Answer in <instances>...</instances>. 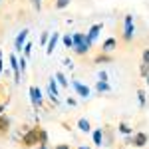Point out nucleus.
I'll list each match as a JSON object with an SVG mask.
<instances>
[{
    "label": "nucleus",
    "instance_id": "a878e982",
    "mask_svg": "<svg viewBox=\"0 0 149 149\" xmlns=\"http://www.w3.org/2000/svg\"><path fill=\"white\" fill-rule=\"evenodd\" d=\"M48 40H50V36H48V32H44V34H42V38H40V42H42V44L46 46V44H48Z\"/></svg>",
    "mask_w": 149,
    "mask_h": 149
},
{
    "label": "nucleus",
    "instance_id": "dca6fc26",
    "mask_svg": "<svg viewBox=\"0 0 149 149\" xmlns=\"http://www.w3.org/2000/svg\"><path fill=\"white\" fill-rule=\"evenodd\" d=\"M62 42H64V46H66V48H70V50H74V36H70V34L62 36Z\"/></svg>",
    "mask_w": 149,
    "mask_h": 149
},
{
    "label": "nucleus",
    "instance_id": "4468645a",
    "mask_svg": "<svg viewBox=\"0 0 149 149\" xmlns=\"http://www.w3.org/2000/svg\"><path fill=\"white\" fill-rule=\"evenodd\" d=\"M78 127H80L84 133H88V131H92V125H90V121L86 119V117H80L78 119Z\"/></svg>",
    "mask_w": 149,
    "mask_h": 149
},
{
    "label": "nucleus",
    "instance_id": "72a5a7b5",
    "mask_svg": "<svg viewBox=\"0 0 149 149\" xmlns=\"http://www.w3.org/2000/svg\"><path fill=\"white\" fill-rule=\"evenodd\" d=\"M0 72H4V66H2V56H0Z\"/></svg>",
    "mask_w": 149,
    "mask_h": 149
},
{
    "label": "nucleus",
    "instance_id": "5701e85b",
    "mask_svg": "<svg viewBox=\"0 0 149 149\" xmlns=\"http://www.w3.org/2000/svg\"><path fill=\"white\" fill-rule=\"evenodd\" d=\"M40 143H48V133H46V129H42V127H40Z\"/></svg>",
    "mask_w": 149,
    "mask_h": 149
},
{
    "label": "nucleus",
    "instance_id": "f03ea898",
    "mask_svg": "<svg viewBox=\"0 0 149 149\" xmlns=\"http://www.w3.org/2000/svg\"><path fill=\"white\" fill-rule=\"evenodd\" d=\"M22 143L24 147H34L40 145V127H32V129H26L22 135Z\"/></svg>",
    "mask_w": 149,
    "mask_h": 149
},
{
    "label": "nucleus",
    "instance_id": "aec40b11",
    "mask_svg": "<svg viewBox=\"0 0 149 149\" xmlns=\"http://www.w3.org/2000/svg\"><path fill=\"white\" fill-rule=\"evenodd\" d=\"M70 2H72V0H56L54 6H56L58 10H64V8H68V6H70Z\"/></svg>",
    "mask_w": 149,
    "mask_h": 149
},
{
    "label": "nucleus",
    "instance_id": "bb28decb",
    "mask_svg": "<svg viewBox=\"0 0 149 149\" xmlns=\"http://www.w3.org/2000/svg\"><path fill=\"white\" fill-rule=\"evenodd\" d=\"M97 78H100V81H107V72H100Z\"/></svg>",
    "mask_w": 149,
    "mask_h": 149
},
{
    "label": "nucleus",
    "instance_id": "b1692460",
    "mask_svg": "<svg viewBox=\"0 0 149 149\" xmlns=\"http://www.w3.org/2000/svg\"><path fill=\"white\" fill-rule=\"evenodd\" d=\"M30 54H32V44L26 42V44H24V56H30Z\"/></svg>",
    "mask_w": 149,
    "mask_h": 149
},
{
    "label": "nucleus",
    "instance_id": "f704fd0d",
    "mask_svg": "<svg viewBox=\"0 0 149 149\" xmlns=\"http://www.w3.org/2000/svg\"><path fill=\"white\" fill-rule=\"evenodd\" d=\"M78 149H90V147H88V145H80Z\"/></svg>",
    "mask_w": 149,
    "mask_h": 149
},
{
    "label": "nucleus",
    "instance_id": "473e14b6",
    "mask_svg": "<svg viewBox=\"0 0 149 149\" xmlns=\"http://www.w3.org/2000/svg\"><path fill=\"white\" fill-rule=\"evenodd\" d=\"M4 109H6V103H0V115L4 113Z\"/></svg>",
    "mask_w": 149,
    "mask_h": 149
},
{
    "label": "nucleus",
    "instance_id": "f8f14e48",
    "mask_svg": "<svg viewBox=\"0 0 149 149\" xmlns=\"http://www.w3.org/2000/svg\"><path fill=\"white\" fill-rule=\"evenodd\" d=\"M100 32H102V24H93L92 28H90V32H88V38H90L92 42H95L97 36H100Z\"/></svg>",
    "mask_w": 149,
    "mask_h": 149
},
{
    "label": "nucleus",
    "instance_id": "2f4dec72",
    "mask_svg": "<svg viewBox=\"0 0 149 149\" xmlns=\"http://www.w3.org/2000/svg\"><path fill=\"white\" fill-rule=\"evenodd\" d=\"M38 149H50V145H48V143H40V145H38Z\"/></svg>",
    "mask_w": 149,
    "mask_h": 149
},
{
    "label": "nucleus",
    "instance_id": "cd10ccee",
    "mask_svg": "<svg viewBox=\"0 0 149 149\" xmlns=\"http://www.w3.org/2000/svg\"><path fill=\"white\" fill-rule=\"evenodd\" d=\"M64 66H66V68H70V70H74V62L66 58V60H64Z\"/></svg>",
    "mask_w": 149,
    "mask_h": 149
},
{
    "label": "nucleus",
    "instance_id": "7ed1b4c3",
    "mask_svg": "<svg viewBox=\"0 0 149 149\" xmlns=\"http://www.w3.org/2000/svg\"><path fill=\"white\" fill-rule=\"evenodd\" d=\"M133 32H135L133 16H131V14H125V18H123V40H125V42H131V40H133Z\"/></svg>",
    "mask_w": 149,
    "mask_h": 149
},
{
    "label": "nucleus",
    "instance_id": "0eeeda50",
    "mask_svg": "<svg viewBox=\"0 0 149 149\" xmlns=\"http://www.w3.org/2000/svg\"><path fill=\"white\" fill-rule=\"evenodd\" d=\"M30 102H32L34 107H42V92H40L36 86L30 88Z\"/></svg>",
    "mask_w": 149,
    "mask_h": 149
},
{
    "label": "nucleus",
    "instance_id": "ddd939ff",
    "mask_svg": "<svg viewBox=\"0 0 149 149\" xmlns=\"http://www.w3.org/2000/svg\"><path fill=\"white\" fill-rule=\"evenodd\" d=\"M95 90H97V92L100 93H107V92H111V88H109V84H107V81H95Z\"/></svg>",
    "mask_w": 149,
    "mask_h": 149
},
{
    "label": "nucleus",
    "instance_id": "412c9836",
    "mask_svg": "<svg viewBox=\"0 0 149 149\" xmlns=\"http://www.w3.org/2000/svg\"><path fill=\"white\" fill-rule=\"evenodd\" d=\"M102 62H111V56H107V54H100V56L93 60V64H102Z\"/></svg>",
    "mask_w": 149,
    "mask_h": 149
},
{
    "label": "nucleus",
    "instance_id": "1a4fd4ad",
    "mask_svg": "<svg viewBox=\"0 0 149 149\" xmlns=\"http://www.w3.org/2000/svg\"><path fill=\"white\" fill-rule=\"evenodd\" d=\"M58 40H60V34L58 32H54V34L50 36V40H48V44H46V54L48 56H52L54 54V50H56V46H58Z\"/></svg>",
    "mask_w": 149,
    "mask_h": 149
},
{
    "label": "nucleus",
    "instance_id": "6e6552de",
    "mask_svg": "<svg viewBox=\"0 0 149 149\" xmlns=\"http://www.w3.org/2000/svg\"><path fill=\"white\" fill-rule=\"evenodd\" d=\"M147 141H149V137H147V133H143V131H139V133H135L133 135V147H145L147 145Z\"/></svg>",
    "mask_w": 149,
    "mask_h": 149
},
{
    "label": "nucleus",
    "instance_id": "c9c22d12",
    "mask_svg": "<svg viewBox=\"0 0 149 149\" xmlns=\"http://www.w3.org/2000/svg\"><path fill=\"white\" fill-rule=\"evenodd\" d=\"M145 80H147V86H149V76H147V78H145Z\"/></svg>",
    "mask_w": 149,
    "mask_h": 149
},
{
    "label": "nucleus",
    "instance_id": "e433bc0d",
    "mask_svg": "<svg viewBox=\"0 0 149 149\" xmlns=\"http://www.w3.org/2000/svg\"><path fill=\"white\" fill-rule=\"evenodd\" d=\"M0 56H2V50H0Z\"/></svg>",
    "mask_w": 149,
    "mask_h": 149
},
{
    "label": "nucleus",
    "instance_id": "39448f33",
    "mask_svg": "<svg viewBox=\"0 0 149 149\" xmlns=\"http://www.w3.org/2000/svg\"><path fill=\"white\" fill-rule=\"evenodd\" d=\"M28 34H30V30H28V28H24L22 32L16 36V40H14V50H16V52H22V50H24V44H26Z\"/></svg>",
    "mask_w": 149,
    "mask_h": 149
},
{
    "label": "nucleus",
    "instance_id": "f3484780",
    "mask_svg": "<svg viewBox=\"0 0 149 149\" xmlns=\"http://www.w3.org/2000/svg\"><path fill=\"white\" fill-rule=\"evenodd\" d=\"M56 80H58V84H60L62 88H68V86H70L68 80H66V76H64L62 72H56Z\"/></svg>",
    "mask_w": 149,
    "mask_h": 149
},
{
    "label": "nucleus",
    "instance_id": "6ab92c4d",
    "mask_svg": "<svg viewBox=\"0 0 149 149\" xmlns=\"http://www.w3.org/2000/svg\"><path fill=\"white\" fill-rule=\"evenodd\" d=\"M117 129H119L123 135H131V133H133V129L127 125V123H119V125H117Z\"/></svg>",
    "mask_w": 149,
    "mask_h": 149
},
{
    "label": "nucleus",
    "instance_id": "c85d7f7f",
    "mask_svg": "<svg viewBox=\"0 0 149 149\" xmlns=\"http://www.w3.org/2000/svg\"><path fill=\"white\" fill-rule=\"evenodd\" d=\"M141 58H143V62H147V64H149V48H147V50H143V56H141Z\"/></svg>",
    "mask_w": 149,
    "mask_h": 149
},
{
    "label": "nucleus",
    "instance_id": "4be33fe9",
    "mask_svg": "<svg viewBox=\"0 0 149 149\" xmlns=\"http://www.w3.org/2000/svg\"><path fill=\"white\" fill-rule=\"evenodd\" d=\"M137 102L141 107H145V92L143 90H137Z\"/></svg>",
    "mask_w": 149,
    "mask_h": 149
},
{
    "label": "nucleus",
    "instance_id": "c756f323",
    "mask_svg": "<svg viewBox=\"0 0 149 149\" xmlns=\"http://www.w3.org/2000/svg\"><path fill=\"white\" fill-rule=\"evenodd\" d=\"M54 149H72V147H70L68 143H60V145H56Z\"/></svg>",
    "mask_w": 149,
    "mask_h": 149
},
{
    "label": "nucleus",
    "instance_id": "393cba45",
    "mask_svg": "<svg viewBox=\"0 0 149 149\" xmlns=\"http://www.w3.org/2000/svg\"><path fill=\"white\" fill-rule=\"evenodd\" d=\"M32 6H34V8H36L38 12L42 10V2H40V0H32Z\"/></svg>",
    "mask_w": 149,
    "mask_h": 149
},
{
    "label": "nucleus",
    "instance_id": "9b49d317",
    "mask_svg": "<svg viewBox=\"0 0 149 149\" xmlns=\"http://www.w3.org/2000/svg\"><path fill=\"white\" fill-rule=\"evenodd\" d=\"M8 129H10V119L2 113V115H0V135H6Z\"/></svg>",
    "mask_w": 149,
    "mask_h": 149
},
{
    "label": "nucleus",
    "instance_id": "a211bd4d",
    "mask_svg": "<svg viewBox=\"0 0 149 149\" xmlns=\"http://www.w3.org/2000/svg\"><path fill=\"white\" fill-rule=\"evenodd\" d=\"M139 74H141V78H147V76H149V64H147V62H141V66H139Z\"/></svg>",
    "mask_w": 149,
    "mask_h": 149
},
{
    "label": "nucleus",
    "instance_id": "7c9ffc66",
    "mask_svg": "<svg viewBox=\"0 0 149 149\" xmlns=\"http://www.w3.org/2000/svg\"><path fill=\"white\" fill-rule=\"evenodd\" d=\"M76 103H78V102H76V100H74V97H68V105H72V107H74V105H76Z\"/></svg>",
    "mask_w": 149,
    "mask_h": 149
},
{
    "label": "nucleus",
    "instance_id": "9d476101",
    "mask_svg": "<svg viewBox=\"0 0 149 149\" xmlns=\"http://www.w3.org/2000/svg\"><path fill=\"white\" fill-rule=\"evenodd\" d=\"M115 48H117V40H115V38H107V40L102 44V52L103 54H111Z\"/></svg>",
    "mask_w": 149,
    "mask_h": 149
},
{
    "label": "nucleus",
    "instance_id": "2eb2a0df",
    "mask_svg": "<svg viewBox=\"0 0 149 149\" xmlns=\"http://www.w3.org/2000/svg\"><path fill=\"white\" fill-rule=\"evenodd\" d=\"M92 137H93V143H95V145H102L103 143V131L102 129H95L92 133Z\"/></svg>",
    "mask_w": 149,
    "mask_h": 149
},
{
    "label": "nucleus",
    "instance_id": "423d86ee",
    "mask_svg": "<svg viewBox=\"0 0 149 149\" xmlns=\"http://www.w3.org/2000/svg\"><path fill=\"white\" fill-rule=\"evenodd\" d=\"M72 86H74V90H76V93H78L80 97H84V100H88V97H90V88H88V86H84L81 81L74 80V81H72Z\"/></svg>",
    "mask_w": 149,
    "mask_h": 149
},
{
    "label": "nucleus",
    "instance_id": "20e7f679",
    "mask_svg": "<svg viewBox=\"0 0 149 149\" xmlns=\"http://www.w3.org/2000/svg\"><path fill=\"white\" fill-rule=\"evenodd\" d=\"M8 60H10V70L14 72V84L18 86V84L22 81V76H20V62H18V56H16V54H10V56H8Z\"/></svg>",
    "mask_w": 149,
    "mask_h": 149
},
{
    "label": "nucleus",
    "instance_id": "f257e3e1",
    "mask_svg": "<svg viewBox=\"0 0 149 149\" xmlns=\"http://www.w3.org/2000/svg\"><path fill=\"white\" fill-rule=\"evenodd\" d=\"M92 46H93V42L88 38V34H84V32H76L74 34V52L78 56H86L92 50Z\"/></svg>",
    "mask_w": 149,
    "mask_h": 149
}]
</instances>
